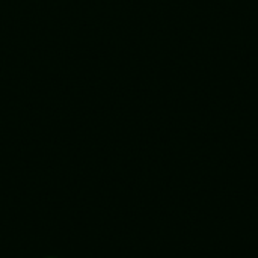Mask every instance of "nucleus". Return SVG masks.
<instances>
[]
</instances>
